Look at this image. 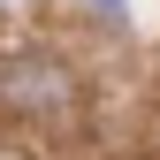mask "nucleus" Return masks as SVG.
Returning <instances> with one entry per match:
<instances>
[{
  "instance_id": "obj_2",
  "label": "nucleus",
  "mask_w": 160,
  "mask_h": 160,
  "mask_svg": "<svg viewBox=\"0 0 160 160\" xmlns=\"http://www.w3.org/2000/svg\"><path fill=\"white\" fill-rule=\"evenodd\" d=\"M99 8H107V15H114V8H122V0H99Z\"/></svg>"
},
{
  "instance_id": "obj_1",
  "label": "nucleus",
  "mask_w": 160,
  "mask_h": 160,
  "mask_svg": "<svg viewBox=\"0 0 160 160\" xmlns=\"http://www.w3.org/2000/svg\"><path fill=\"white\" fill-rule=\"evenodd\" d=\"M0 99L15 114H69L76 107V76L61 61H46V53H23V61L0 69Z\"/></svg>"
}]
</instances>
